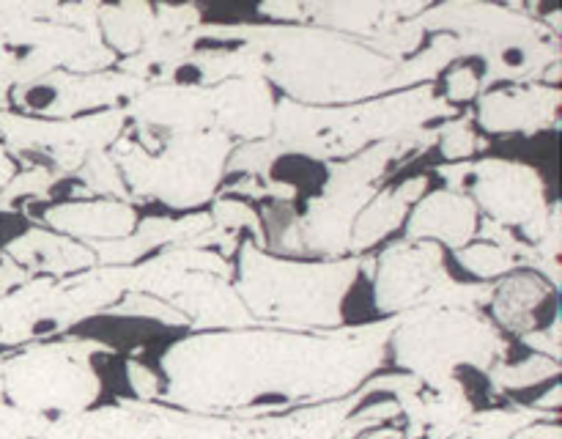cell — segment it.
<instances>
[{
  "mask_svg": "<svg viewBox=\"0 0 562 439\" xmlns=\"http://www.w3.org/2000/svg\"><path fill=\"white\" fill-rule=\"evenodd\" d=\"M536 406L538 409H552V412H558V406H560V387L558 384H554L552 387V393H547V398H538L536 401Z\"/></svg>",
  "mask_w": 562,
  "mask_h": 439,
  "instance_id": "12",
  "label": "cell"
},
{
  "mask_svg": "<svg viewBox=\"0 0 562 439\" xmlns=\"http://www.w3.org/2000/svg\"><path fill=\"white\" fill-rule=\"evenodd\" d=\"M459 261L481 278H494V274L510 272L516 267V258L503 245L464 247V250H459Z\"/></svg>",
  "mask_w": 562,
  "mask_h": 439,
  "instance_id": "10",
  "label": "cell"
},
{
  "mask_svg": "<svg viewBox=\"0 0 562 439\" xmlns=\"http://www.w3.org/2000/svg\"><path fill=\"white\" fill-rule=\"evenodd\" d=\"M11 398L38 409H86L97 398L99 379L80 346H47L11 368Z\"/></svg>",
  "mask_w": 562,
  "mask_h": 439,
  "instance_id": "4",
  "label": "cell"
},
{
  "mask_svg": "<svg viewBox=\"0 0 562 439\" xmlns=\"http://www.w3.org/2000/svg\"><path fill=\"white\" fill-rule=\"evenodd\" d=\"M560 371V362L552 360L547 354H536L530 360L519 362V365H499L494 368V382L499 387H510V390H519V387H530V384L543 382V379H552L558 376Z\"/></svg>",
  "mask_w": 562,
  "mask_h": 439,
  "instance_id": "9",
  "label": "cell"
},
{
  "mask_svg": "<svg viewBox=\"0 0 562 439\" xmlns=\"http://www.w3.org/2000/svg\"><path fill=\"white\" fill-rule=\"evenodd\" d=\"M450 283L442 267V252L434 241H404L382 252L376 274L379 311H404L420 300H431V291Z\"/></svg>",
  "mask_w": 562,
  "mask_h": 439,
  "instance_id": "5",
  "label": "cell"
},
{
  "mask_svg": "<svg viewBox=\"0 0 562 439\" xmlns=\"http://www.w3.org/2000/svg\"><path fill=\"white\" fill-rule=\"evenodd\" d=\"M357 278V261L294 263L274 261L245 247L239 294L252 316L300 327H335L340 302Z\"/></svg>",
  "mask_w": 562,
  "mask_h": 439,
  "instance_id": "2",
  "label": "cell"
},
{
  "mask_svg": "<svg viewBox=\"0 0 562 439\" xmlns=\"http://www.w3.org/2000/svg\"><path fill=\"white\" fill-rule=\"evenodd\" d=\"M494 173L481 176L477 198L499 223H514L530 228L536 217H543V201H538L536 179L516 165H492Z\"/></svg>",
  "mask_w": 562,
  "mask_h": 439,
  "instance_id": "6",
  "label": "cell"
},
{
  "mask_svg": "<svg viewBox=\"0 0 562 439\" xmlns=\"http://www.w3.org/2000/svg\"><path fill=\"white\" fill-rule=\"evenodd\" d=\"M382 335L344 338L285 329L195 335L162 357L168 398L187 409H236L261 398H335L379 365Z\"/></svg>",
  "mask_w": 562,
  "mask_h": 439,
  "instance_id": "1",
  "label": "cell"
},
{
  "mask_svg": "<svg viewBox=\"0 0 562 439\" xmlns=\"http://www.w3.org/2000/svg\"><path fill=\"white\" fill-rule=\"evenodd\" d=\"M475 225L477 212L467 198L437 192V195H428L412 214L409 239H439L453 250H461L475 236Z\"/></svg>",
  "mask_w": 562,
  "mask_h": 439,
  "instance_id": "8",
  "label": "cell"
},
{
  "mask_svg": "<svg viewBox=\"0 0 562 439\" xmlns=\"http://www.w3.org/2000/svg\"><path fill=\"white\" fill-rule=\"evenodd\" d=\"M395 360L415 376L442 384L456 365L488 368L503 349L497 329L464 307H442L406 322L393 338Z\"/></svg>",
  "mask_w": 562,
  "mask_h": 439,
  "instance_id": "3",
  "label": "cell"
},
{
  "mask_svg": "<svg viewBox=\"0 0 562 439\" xmlns=\"http://www.w3.org/2000/svg\"><path fill=\"white\" fill-rule=\"evenodd\" d=\"M126 371H130L132 390H135V393L140 395V398H157L159 387H162V384H159V379L154 376V373L148 371V368L137 365V362H130V368H126Z\"/></svg>",
  "mask_w": 562,
  "mask_h": 439,
  "instance_id": "11",
  "label": "cell"
},
{
  "mask_svg": "<svg viewBox=\"0 0 562 439\" xmlns=\"http://www.w3.org/2000/svg\"><path fill=\"white\" fill-rule=\"evenodd\" d=\"M488 300H492L494 316L505 329L527 335L541 322L543 305L554 302V285L543 274L521 269V272H510Z\"/></svg>",
  "mask_w": 562,
  "mask_h": 439,
  "instance_id": "7",
  "label": "cell"
}]
</instances>
